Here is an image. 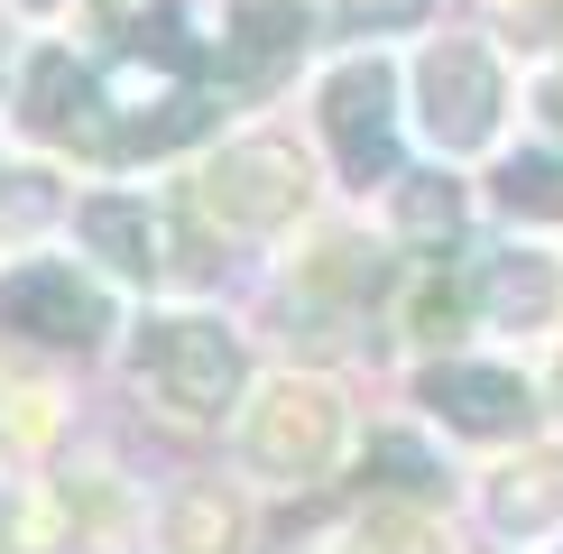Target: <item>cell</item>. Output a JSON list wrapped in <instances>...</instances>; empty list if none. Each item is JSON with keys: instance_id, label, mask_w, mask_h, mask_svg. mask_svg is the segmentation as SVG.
Segmentation results:
<instances>
[{"instance_id": "12", "label": "cell", "mask_w": 563, "mask_h": 554, "mask_svg": "<svg viewBox=\"0 0 563 554\" xmlns=\"http://www.w3.org/2000/svg\"><path fill=\"white\" fill-rule=\"evenodd\" d=\"M157 545L167 554H241L250 545V499L231 480H185V490L157 508Z\"/></svg>"}, {"instance_id": "18", "label": "cell", "mask_w": 563, "mask_h": 554, "mask_svg": "<svg viewBox=\"0 0 563 554\" xmlns=\"http://www.w3.org/2000/svg\"><path fill=\"white\" fill-rule=\"evenodd\" d=\"M351 545L361 554H453L443 527H434V508H397V499H369V518H361Z\"/></svg>"}, {"instance_id": "2", "label": "cell", "mask_w": 563, "mask_h": 554, "mask_svg": "<svg viewBox=\"0 0 563 554\" xmlns=\"http://www.w3.org/2000/svg\"><path fill=\"white\" fill-rule=\"evenodd\" d=\"M130 369H139V388H148L167 416H185V425H222V416L250 398V352H241V333H231L222 314H203V306L148 314V323H139Z\"/></svg>"}, {"instance_id": "14", "label": "cell", "mask_w": 563, "mask_h": 554, "mask_svg": "<svg viewBox=\"0 0 563 554\" xmlns=\"http://www.w3.org/2000/svg\"><path fill=\"white\" fill-rule=\"evenodd\" d=\"M361 472H369V490L397 499V508H434L453 480H443V462L416 444V434H369V453H361Z\"/></svg>"}, {"instance_id": "16", "label": "cell", "mask_w": 563, "mask_h": 554, "mask_svg": "<svg viewBox=\"0 0 563 554\" xmlns=\"http://www.w3.org/2000/svg\"><path fill=\"white\" fill-rule=\"evenodd\" d=\"M472 314H481V277H462V268H426L416 296H407V333L416 342H453Z\"/></svg>"}, {"instance_id": "23", "label": "cell", "mask_w": 563, "mask_h": 554, "mask_svg": "<svg viewBox=\"0 0 563 554\" xmlns=\"http://www.w3.org/2000/svg\"><path fill=\"white\" fill-rule=\"evenodd\" d=\"M545 554H563V536H554V545H545Z\"/></svg>"}, {"instance_id": "19", "label": "cell", "mask_w": 563, "mask_h": 554, "mask_svg": "<svg viewBox=\"0 0 563 554\" xmlns=\"http://www.w3.org/2000/svg\"><path fill=\"white\" fill-rule=\"evenodd\" d=\"M342 19H351V37H397V29H426L434 0H342Z\"/></svg>"}, {"instance_id": "9", "label": "cell", "mask_w": 563, "mask_h": 554, "mask_svg": "<svg viewBox=\"0 0 563 554\" xmlns=\"http://www.w3.org/2000/svg\"><path fill=\"white\" fill-rule=\"evenodd\" d=\"M75 241L84 259L111 277V287H148V277H167V222H157L148 195H84L75 203Z\"/></svg>"}, {"instance_id": "21", "label": "cell", "mask_w": 563, "mask_h": 554, "mask_svg": "<svg viewBox=\"0 0 563 554\" xmlns=\"http://www.w3.org/2000/svg\"><path fill=\"white\" fill-rule=\"evenodd\" d=\"M19 10H29V19H56V10H65V0H19Z\"/></svg>"}, {"instance_id": "22", "label": "cell", "mask_w": 563, "mask_h": 554, "mask_svg": "<svg viewBox=\"0 0 563 554\" xmlns=\"http://www.w3.org/2000/svg\"><path fill=\"white\" fill-rule=\"evenodd\" d=\"M554 416H563V361H554Z\"/></svg>"}, {"instance_id": "3", "label": "cell", "mask_w": 563, "mask_h": 554, "mask_svg": "<svg viewBox=\"0 0 563 554\" xmlns=\"http://www.w3.org/2000/svg\"><path fill=\"white\" fill-rule=\"evenodd\" d=\"M195 203L231 241H268V231H287L314 203V167H305L296 138L250 130V138H222V148L195 157Z\"/></svg>"}, {"instance_id": "4", "label": "cell", "mask_w": 563, "mask_h": 554, "mask_svg": "<svg viewBox=\"0 0 563 554\" xmlns=\"http://www.w3.org/2000/svg\"><path fill=\"white\" fill-rule=\"evenodd\" d=\"M416 84V130L434 157H481L508 130V65L489 37H426L407 65Z\"/></svg>"}, {"instance_id": "1", "label": "cell", "mask_w": 563, "mask_h": 554, "mask_svg": "<svg viewBox=\"0 0 563 554\" xmlns=\"http://www.w3.org/2000/svg\"><path fill=\"white\" fill-rule=\"evenodd\" d=\"M231 453H241L250 480H268V490H314V480L342 472L351 453V407L333 379H268L250 388L241 425H231Z\"/></svg>"}, {"instance_id": "11", "label": "cell", "mask_w": 563, "mask_h": 554, "mask_svg": "<svg viewBox=\"0 0 563 554\" xmlns=\"http://www.w3.org/2000/svg\"><path fill=\"white\" fill-rule=\"evenodd\" d=\"M481 314L508 323V333H545V323L563 314V259L536 250V241L499 250V259L481 268Z\"/></svg>"}, {"instance_id": "13", "label": "cell", "mask_w": 563, "mask_h": 554, "mask_svg": "<svg viewBox=\"0 0 563 554\" xmlns=\"http://www.w3.org/2000/svg\"><path fill=\"white\" fill-rule=\"evenodd\" d=\"M489 527L518 536V545H536L545 527H563V453L527 462V472H499V490H489Z\"/></svg>"}, {"instance_id": "7", "label": "cell", "mask_w": 563, "mask_h": 554, "mask_svg": "<svg viewBox=\"0 0 563 554\" xmlns=\"http://www.w3.org/2000/svg\"><path fill=\"white\" fill-rule=\"evenodd\" d=\"M416 398L443 434H462V444H527L536 434V379L508 361H434L426 379H416Z\"/></svg>"}, {"instance_id": "20", "label": "cell", "mask_w": 563, "mask_h": 554, "mask_svg": "<svg viewBox=\"0 0 563 554\" xmlns=\"http://www.w3.org/2000/svg\"><path fill=\"white\" fill-rule=\"evenodd\" d=\"M536 111H545V130L563 138V65H545V84H536Z\"/></svg>"}, {"instance_id": "10", "label": "cell", "mask_w": 563, "mask_h": 554, "mask_svg": "<svg viewBox=\"0 0 563 554\" xmlns=\"http://www.w3.org/2000/svg\"><path fill=\"white\" fill-rule=\"evenodd\" d=\"M314 46V0H231L222 10V65L241 84H277Z\"/></svg>"}, {"instance_id": "5", "label": "cell", "mask_w": 563, "mask_h": 554, "mask_svg": "<svg viewBox=\"0 0 563 554\" xmlns=\"http://www.w3.org/2000/svg\"><path fill=\"white\" fill-rule=\"evenodd\" d=\"M121 306L84 259H56V250H29V259L0 268V333L29 342V352H102Z\"/></svg>"}, {"instance_id": "8", "label": "cell", "mask_w": 563, "mask_h": 554, "mask_svg": "<svg viewBox=\"0 0 563 554\" xmlns=\"http://www.w3.org/2000/svg\"><path fill=\"white\" fill-rule=\"evenodd\" d=\"M19 130L37 148H111V92L102 75H84L65 46H37L29 84H19Z\"/></svg>"}, {"instance_id": "17", "label": "cell", "mask_w": 563, "mask_h": 554, "mask_svg": "<svg viewBox=\"0 0 563 554\" xmlns=\"http://www.w3.org/2000/svg\"><path fill=\"white\" fill-rule=\"evenodd\" d=\"M388 222L407 241H453L462 231V185L453 176H397L388 185Z\"/></svg>"}, {"instance_id": "6", "label": "cell", "mask_w": 563, "mask_h": 554, "mask_svg": "<svg viewBox=\"0 0 563 554\" xmlns=\"http://www.w3.org/2000/svg\"><path fill=\"white\" fill-rule=\"evenodd\" d=\"M314 121H323V148H333L351 195H388L397 185V130H407V111H397V65L388 56H369V46L342 56L314 84Z\"/></svg>"}, {"instance_id": "15", "label": "cell", "mask_w": 563, "mask_h": 554, "mask_svg": "<svg viewBox=\"0 0 563 554\" xmlns=\"http://www.w3.org/2000/svg\"><path fill=\"white\" fill-rule=\"evenodd\" d=\"M499 213L508 222H563V157L554 148L499 157Z\"/></svg>"}]
</instances>
